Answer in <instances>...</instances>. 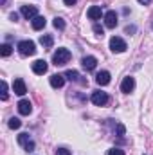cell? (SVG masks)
Returning <instances> with one entry per match:
<instances>
[{
    "label": "cell",
    "mask_w": 153,
    "mask_h": 155,
    "mask_svg": "<svg viewBox=\"0 0 153 155\" xmlns=\"http://www.w3.org/2000/svg\"><path fill=\"white\" fill-rule=\"evenodd\" d=\"M70 51L69 49H58L54 54H52V63L56 65V67H61V65H65V63H69V60H70Z\"/></svg>",
    "instance_id": "6da1fadb"
},
{
    "label": "cell",
    "mask_w": 153,
    "mask_h": 155,
    "mask_svg": "<svg viewBox=\"0 0 153 155\" xmlns=\"http://www.w3.org/2000/svg\"><path fill=\"white\" fill-rule=\"evenodd\" d=\"M18 52H20L22 56H33V54L36 52V45H34V41H31V40H24V41H20V43H18Z\"/></svg>",
    "instance_id": "7a4b0ae2"
},
{
    "label": "cell",
    "mask_w": 153,
    "mask_h": 155,
    "mask_svg": "<svg viewBox=\"0 0 153 155\" xmlns=\"http://www.w3.org/2000/svg\"><path fill=\"white\" fill-rule=\"evenodd\" d=\"M90 101H92L96 107H105V105L108 103V94H106V92H101V90H96V92H92Z\"/></svg>",
    "instance_id": "3957f363"
},
{
    "label": "cell",
    "mask_w": 153,
    "mask_h": 155,
    "mask_svg": "<svg viewBox=\"0 0 153 155\" xmlns=\"http://www.w3.org/2000/svg\"><path fill=\"white\" fill-rule=\"evenodd\" d=\"M110 49H112V52H124L126 51V41L122 38H119V36H112L110 38Z\"/></svg>",
    "instance_id": "277c9868"
},
{
    "label": "cell",
    "mask_w": 153,
    "mask_h": 155,
    "mask_svg": "<svg viewBox=\"0 0 153 155\" xmlns=\"http://www.w3.org/2000/svg\"><path fill=\"white\" fill-rule=\"evenodd\" d=\"M18 144L24 146V150H27V152H33L34 150V143H33V139H31L29 134H20L18 135Z\"/></svg>",
    "instance_id": "5b68a950"
},
{
    "label": "cell",
    "mask_w": 153,
    "mask_h": 155,
    "mask_svg": "<svg viewBox=\"0 0 153 155\" xmlns=\"http://www.w3.org/2000/svg\"><path fill=\"white\" fill-rule=\"evenodd\" d=\"M20 15L25 18V20H33L34 16H38V9L34 5H22L20 7Z\"/></svg>",
    "instance_id": "8992f818"
},
{
    "label": "cell",
    "mask_w": 153,
    "mask_h": 155,
    "mask_svg": "<svg viewBox=\"0 0 153 155\" xmlns=\"http://www.w3.org/2000/svg\"><path fill=\"white\" fill-rule=\"evenodd\" d=\"M16 107H18V112H20L22 116H29V114L33 112V105H31L29 99H20Z\"/></svg>",
    "instance_id": "52a82bcc"
},
{
    "label": "cell",
    "mask_w": 153,
    "mask_h": 155,
    "mask_svg": "<svg viewBox=\"0 0 153 155\" xmlns=\"http://www.w3.org/2000/svg\"><path fill=\"white\" fill-rule=\"evenodd\" d=\"M115 25H117V13L115 11H106L105 13V27L114 29Z\"/></svg>",
    "instance_id": "ba28073f"
},
{
    "label": "cell",
    "mask_w": 153,
    "mask_h": 155,
    "mask_svg": "<svg viewBox=\"0 0 153 155\" xmlns=\"http://www.w3.org/2000/svg\"><path fill=\"white\" fill-rule=\"evenodd\" d=\"M133 88H135V79H133L132 76L124 78V79H122V83H121V92H124V94H130Z\"/></svg>",
    "instance_id": "9c48e42d"
},
{
    "label": "cell",
    "mask_w": 153,
    "mask_h": 155,
    "mask_svg": "<svg viewBox=\"0 0 153 155\" xmlns=\"http://www.w3.org/2000/svg\"><path fill=\"white\" fill-rule=\"evenodd\" d=\"M47 69H49V65H47V61H43V60H36V61L33 63V72L38 74V76H43V74L47 72Z\"/></svg>",
    "instance_id": "30bf717a"
},
{
    "label": "cell",
    "mask_w": 153,
    "mask_h": 155,
    "mask_svg": "<svg viewBox=\"0 0 153 155\" xmlns=\"http://www.w3.org/2000/svg\"><path fill=\"white\" fill-rule=\"evenodd\" d=\"M13 90H15V94H16V96H25L27 88H25V83H24V79L16 78V79L13 81Z\"/></svg>",
    "instance_id": "8fae6325"
},
{
    "label": "cell",
    "mask_w": 153,
    "mask_h": 155,
    "mask_svg": "<svg viewBox=\"0 0 153 155\" xmlns=\"http://www.w3.org/2000/svg\"><path fill=\"white\" fill-rule=\"evenodd\" d=\"M81 65H83L85 71H94V69L97 67V60H96L94 56H85V58L81 60Z\"/></svg>",
    "instance_id": "7c38bea8"
},
{
    "label": "cell",
    "mask_w": 153,
    "mask_h": 155,
    "mask_svg": "<svg viewBox=\"0 0 153 155\" xmlns=\"http://www.w3.org/2000/svg\"><path fill=\"white\" fill-rule=\"evenodd\" d=\"M49 81H50V87H52V88H61V87L65 85V76H61V74H52V76L49 78Z\"/></svg>",
    "instance_id": "4fadbf2b"
},
{
    "label": "cell",
    "mask_w": 153,
    "mask_h": 155,
    "mask_svg": "<svg viewBox=\"0 0 153 155\" xmlns=\"http://www.w3.org/2000/svg\"><path fill=\"white\" fill-rule=\"evenodd\" d=\"M86 15H88L90 20H99V18L103 16V9H101L99 5H92V7L86 11Z\"/></svg>",
    "instance_id": "5bb4252c"
},
{
    "label": "cell",
    "mask_w": 153,
    "mask_h": 155,
    "mask_svg": "<svg viewBox=\"0 0 153 155\" xmlns=\"http://www.w3.org/2000/svg\"><path fill=\"white\" fill-rule=\"evenodd\" d=\"M96 81H97V85H101V87L108 85V83H110V72H108V71H101V72H97Z\"/></svg>",
    "instance_id": "9a60e30c"
},
{
    "label": "cell",
    "mask_w": 153,
    "mask_h": 155,
    "mask_svg": "<svg viewBox=\"0 0 153 155\" xmlns=\"http://www.w3.org/2000/svg\"><path fill=\"white\" fill-rule=\"evenodd\" d=\"M45 24H47V20H45L43 16H40V15L33 18V29H34V31H41V29L45 27Z\"/></svg>",
    "instance_id": "2e32d148"
},
{
    "label": "cell",
    "mask_w": 153,
    "mask_h": 155,
    "mask_svg": "<svg viewBox=\"0 0 153 155\" xmlns=\"http://www.w3.org/2000/svg\"><path fill=\"white\" fill-rule=\"evenodd\" d=\"M40 43H41L43 47H47V49H49V47H52L54 40H52L50 35H41V36H40Z\"/></svg>",
    "instance_id": "e0dca14e"
},
{
    "label": "cell",
    "mask_w": 153,
    "mask_h": 155,
    "mask_svg": "<svg viewBox=\"0 0 153 155\" xmlns=\"http://www.w3.org/2000/svg\"><path fill=\"white\" fill-rule=\"evenodd\" d=\"M11 52H13V47H11L9 43H2V45H0V54H2V56H9Z\"/></svg>",
    "instance_id": "ac0fdd59"
},
{
    "label": "cell",
    "mask_w": 153,
    "mask_h": 155,
    "mask_svg": "<svg viewBox=\"0 0 153 155\" xmlns=\"http://www.w3.org/2000/svg\"><path fill=\"white\" fill-rule=\"evenodd\" d=\"M20 126H22V121H20L18 117H11V119H9V128H11V130H18Z\"/></svg>",
    "instance_id": "d6986e66"
},
{
    "label": "cell",
    "mask_w": 153,
    "mask_h": 155,
    "mask_svg": "<svg viewBox=\"0 0 153 155\" xmlns=\"http://www.w3.org/2000/svg\"><path fill=\"white\" fill-rule=\"evenodd\" d=\"M63 76L67 78V79H70V81H79V72L77 71H67Z\"/></svg>",
    "instance_id": "ffe728a7"
},
{
    "label": "cell",
    "mask_w": 153,
    "mask_h": 155,
    "mask_svg": "<svg viewBox=\"0 0 153 155\" xmlns=\"http://www.w3.org/2000/svg\"><path fill=\"white\" fill-rule=\"evenodd\" d=\"M52 25H54L58 31H63V29H65V22H63V18H60V16H56V18H54Z\"/></svg>",
    "instance_id": "44dd1931"
},
{
    "label": "cell",
    "mask_w": 153,
    "mask_h": 155,
    "mask_svg": "<svg viewBox=\"0 0 153 155\" xmlns=\"http://www.w3.org/2000/svg\"><path fill=\"white\" fill-rule=\"evenodd\" d=\"M0 87H2V94H0V97H2V101H7V83L2 81Z\"/></svg>",
    "instance_id": "7402d4cb"
},
{
    "label": "cell",
    "mask_w": 153,
    "mask_h": 155,
    "mask_svg": "<svg viewBox=\"0 0 153 155\" xmlns=\"http://www.w3.org/2000/svg\"><path fill=\"white\" fill-rule=\"evenodd\" d=\"M94 33L99 35V36H103V35H105V27L99 25V24H94Z\"/></svg>",
    "instance_id": "603a6c76"
},
{
    "label": "cell",
    "mask_w": 153,
    "mask_h": 155,
    "mask_svg": "<svg viewBox=\"0 0 153 155\" xmlns=\"http://www.w3.org/2000/svg\"><path fill=\"white\" fill-rule=\"evenodd\" d=\"M124 132H126V130H124V126H122V124L119 123V124L115 126V134H117L119 137H122V135H124Z\"/></svg>",
    "instance_id": "cb8c5ba5"
},
{
    "label": "cell",
    "mask_w": 153,
    "mask_h": 155,
    "mask_svg": "<svg viewBox=\"0 0 153 155\" xmlns=\"http://www.w3.org/2000/svg\"><path fill=\"white\" fill-rule=\"evenodd\" d=\"M108 155H124V152L121 148H112V150H108Z\"/></svg>",
    "instance_id": "d4e9b609"
},
{
    "label": "cell",
    "mask_w": 153,
    "mask_h": 155,
    "mask_svg": "<svg viewBox=\"0 0 153 155\" xmlns=\"http://www.w3.org/2000/svg\"><path fill=\"white\" fill-rule=\"evenodd\" d=\"M56 155H70V150H67V148H58V150H56Z\"/></svg>",
    "instance_id": "484cf974"
},
{
    "label": "cell",
    "mask_w": 153,
    "mask_h": 155,
    "mask_svg": "<svg viewBox=\"0 0 153 155\" xmlns=\"http://www.w3.org/2000/svg\"><path fill=\"white\" fill-rule=\"evenodd\" d=\"M9 18H11L13 22H16V20H18V15H16V13H11V15H9Z\"/></svg>",
    "instance_id": "4316f807"
},
{
    "label": "cell",
    "mask_w": 153,
    "mask_h": 155,
    "mask_svg": "<svg viewBox=\"0 0 153 155\" xmlns=\"http://www.w3.org/2000/svg\"><path fill=\"white\" fill-rule=\"evenodd\" d=\"M63 2H65V5H74L77 0H63Z\"/></svg>",
    "instance_id": "83f0119b"
},
{
    "label": "cell",
    "mask_w": 153,
    "mask_h": 155,
    "mask_svg": "<svg viewBox=\"0 0 153 155\" xmlns=\"http://www.w3.org/2000/svg\"><path fill=\"white\" fill-rule=\"evenodd\" d=\"M137 2H139V4H142V5H148L151 0H137Z\"/></svg>",
    "instance_id": "f1b7e54d"
},
{
    "label": "cell",
    "mask_w": 153,
    "mask_h": 155,
    "mask_svg": "<svg viewBox=\"0 0 153 155\" xmlns=\"http://www.w3.org/2000/svg\"><path fill=\"white\" fill-rule=\"evenodd\" d=\"M0 2H2V5H5V2H7V0H0Z\"/></svg>",
    "instance_id": "f546056e"
}]
</instances>
